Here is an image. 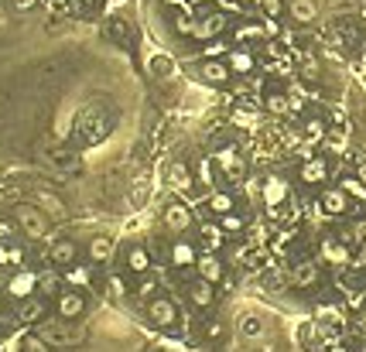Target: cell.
<instances>
[{
    "mask_svg": "<svg viewBox=\"0 0 366 352\" xmlns=\"http://www.w3.org/2000/svg\"><path fill=\"white\" fill-rule=\"evenodd\" d=\"M14 222L21 226V233L28 239H41L48 233V215H45L41 205H18L14 209Z\"/></svg>",
    "mask_w": 366,
    "mask_h": 352,
    "instance_id": "obj_1",
    "label": "cell"
},
{
    "mask_svg": "<svg viewBox=\"0 0 366 352\" xmlns=\"http://www.w3.org/2000/svg\"><path fill=\"white\" fill-rule=\"evenodd\" d=\"M55 308H58V318H62V322H76L79 314L86 312V297H82L79 288H65V291H58Z\"/></svg>",
    "mask_w": 366,
    "mask_h": 352,
    "instance_id": "obj_2",
    "label": "cell"
},
{
    "mask_svg": "<svg viewBox=\"0 0 366 352\" xmlns=\"http://www.w3.org/2000/svg\"><path fill=\"white\" fill-rule=\"evenodd\" d=\"M7 294L14 297V301H28V297H35L38 294V274H31V271H14L11 280H7Z\"/></svg>",
    "mask_w": 366,
    "mask_h": 352,
    "instance_id": "obj_3",
    "label": "cell"
},
{
    "mask_svg": "<svg viewBox=\"0 0 366 352\" xmlns=\"http://www.w3.org/2000/svg\"><path fill=\"white\" fill-rule=\"evenodd\" d=\"M223 28H226V18L219 14V11H209V14H199L192 24V38L199 41H216V35H223Z\"/></svg>",
    "mask_w": 366,
    "mask_h": 352,
    "instance_id": "obj_4",
    "label": "cell"
},
{
    "mask_svg": "<svg viewBox=\"0 0 366 352\" xmlns=\"http://www.w3.org/2000/svg\"><path fill=\"white\" fill-rule=\"evenodd\" d=\"M148 318L155 322L157 329H172L174 322H178V308H174V301H168V297H151L148 301Z\"/></svg>",
    "mask_w": 366,
    "mask_h": 352,
    "instance_id": "obj_5",
    "label": "cell"
},
{
    "mask_svg": "<svg viewBox=\"0 0 366 352\" xmlns=\"http://www.w3.org/2000/svg\"><path fill=\"white\" fill-rule=\"evenodd\" d=\"M195 72H199V79H202L206 86H226V82H230V76H233V69L223 59H206L199 69H195Z\"/></svg>",
    "mask_w": 366,
    "mask_h": 352,
    "instance_id": "obj_6",
    "label": "cell"
},
{
    "mask_svg": "<svg viewBox=\"0 0 366 352\" xmlns=\"http://www.w3.org/2000/svg\"><path fill=\"white\" fill-rule=\"evenodd\" d=\"M216 164H219V168H223L233 181H243V178H247V164H243V157L236 154L233 147H223V151L216 154Z\"/></svg>",
    "mask_w": 366,
    "mask_h": 352,
    "instance_id": "obj_7",
    "label": "cell"
},
{
    "mask_svg": "<svg viewBox=\"0 0 366 352\" xmlns=\"http://www.w3.org/2000/svg\"><path fill=\"white\" fill-rule=\"evenodd\" d=\"M189 297H192L195 308H212L216 305V284H209V280H202V277H195V280H189Z\"/></svg>",
    "mask_w": 366,
    "mask_h": 352,
    "instance_id": "obj_8",
    "label": "cell"
},
{
    "mask_svg": "<svg viewBox=\"0 0 366 352\" xmlns=\"http://www.w3.org/2000/svg\"><path fill=\"white\" fill-rule=\"evenodd\" d=\"M165 226H168L172 233H189V226H192V212H189V205L172 202V205L165 209Z\"/></svg>",
    "mask_w": 366,
    "mask_h": 352,
    "instance_id": "obj_9",
    "label": "cell"
},
{
    "mask_svg": "<svg viewBox=\"0 0 366 352\" xmlns=\"http://www.w3.org/2000/svg\"><path fill=\"white\" fill-rule=\"evenodd\" d=\"M260 195H264V202H267V209L284 205V202H288V181L277 178V175H270L267 181H264V188H260Z\"/></svg>",
    "mask_w": 366,
    "mask_h": 352,
    "instance_id": "obj_10",
    "label": "cell"
},
{
    "mask_svg": "<svg viewBox=\"0 0 366 352\" xmlns=\"http://www.w3.org/2000/svg\"><path fill=\"white\" fill-rule=\"evenodd\" d=\"M195 271H199V277H202V280L219 284V280H223V260H219L216 254H202L199 260H195Z\"/></svg>",
    "mask_w": 366,
    "mask_h": 352,
    "instance_id": "obj_11",
    "label": "cell"
},
{
    "mask_svg": "<svg viewBox=\"0 0 366 352\" xmlns=\"http://www.w3.org/2000/svg\"><path fill=\"white\" fill-rule=\"evenodd\" d=\"M226 65L233 69V76H250L257 59H253V52H247V48H230L226 52Z\"/></svg>",
    "mask_w": 366,
    "mask_h": 352,
    "instance_id": "obj_12",
    "label": "cell"
},
{
    "mask_svg": "<svg viewBox=\"0 0 366 352\" xmlns=\"http://www.w3.org/2000/svg\"><path fill=\"white\" fill-rule=\"evenodd\" d=\"M318 202H322V209H326L328 215H343V212H349V195L343 192V188H339V185H336V188H326Z\"/></svg>",
    "mask_w": 366,
    "mask_h": 352,
    "instance_id": "obj_13",
    "label": "cell"
},
{
    "mask_svg": "<svg viewBox=\"0 0 366 352\" xmlns=\"http://www.w3.org/2000/svg\"><path fill=\"white\" fill-rule=\"evenodd\" d=\"M288 18L294 24H311L318 18V4L315 0H288Z\"/></svg>",
    "mask_w": 366,
    "mask_h": 352,
    "instance_id": "obj_14",
    "label": "cell"
},
{
    "mask_svg": "<svg viewBox=\"0 0 366 352\" xmlns=\"http://www.w3.org/2000/svg\"><path fill=\"white\" fill-rule=\"evenodd\" d=\"M48 256H52V263H55V267H72V263H76V256H79V246L72 243V239H55Z\"/></svg>",
    "mask_w": 366,
    "mask_h": 352,
    "instance_id": "obj_15",
    "label": "cell"
},
{
    "mask_svg": "<svg viewBox=\"0 0 366 352\" xmlns=\"http://www.w3.org/2000/svg\"><path fill=\"white\" fill-rule=\"evenodd\" d=\"M291 284H294V288H315V284H318V263L301 260V263L291 271Z\"/></svg>",
    "mask_w": 366,
    "mask_h": 352,
    "instance_id": "obj_16",
    "label": "cell"
},
{
    "mask_svg": "<svg viewBox=\"0 0 366 352\" xmlns=\"http://www.w3.org/2000/svg\"><path fill=\"white\" fill-rule=\"evenodd\" d=\"M326 178H328L326 157H311V161L301 164V181H305V185H318V181H326Z\"/></svg>",
    "mask_w": 366,
    "mask_h": 352,
    "instance_id": "obj_17",
    "label": "cell"
},
{
    "mask_svg": "<svg viewBox=\"0 0 366 352\" xmlns=\"http://www.w3.org/2000/svg\"><path fill=\"white\" fill-rule=\"evenodd\" d=\"M168 181H172L178 192H189L192 188V168L185 161H174L172 168H168Z\"/></svg>",
    "mask_w": 366,
    "mask_h": 352,
    "instance_id": "obj_18",
    "label": "cell"
},
{
    "mask_svg": "<svg viewBox=\"0 0 366 352\" xmlns=\"http://www.w3.org/2000/svg\"><path fill=\"white\" fill-rule=\"evenodd\" d=\"M195 260H199V254H195V246L189 243V239H178L172 246V263L174 267H195Z\"/></svg>",
    "mask_w": 366,
    "mask_h": 352,
    "instance_id": "obj_19",
    "label": "cell"
},
{
    "mask_svg": "<svg viewBox=\"0 0 366 352\" xmlns=\"http://www.w3.org/2000/svg\"><path fill=\"white\" fill-rule=\"evenodd\" d=\"M113 256V239L110 236H93L89 239V260L93 263H106Z\"/></svg>",
    "mask_w": 366,
    "mask_h": 352,
    "instance_id": "obj_20",
    "label": "cell"
},
{
    "mask_svg": "<svg viewBox=\"0 0 366 352\" xmlns=\"http://www.w3.org/2000/svg\"><path fill=\"white\" fill-rule=\"evenodd\" d=\"M223 239H226V229H223V226H212V222L202 226V243H206L209 254H216V250L223 246Z\"/></svg>",
    "mask_w": 366,
    "mask_h": 352,
    "instance_id": "obj_21",
    "label": "cell"
},
{
    "mask_svg": "<svg viewBox=\"0 0 366 352\" xmlns=\"http://www.w3.org/2000/svg\"><path fill=\"white\" fill-rule=\"evenodd\" d=\"M127 267L134 271V274H148V267H151V256L144 246H131V254H127Z\"/></svg>",
    "mask_w": 366,
    "mask_h": 352,
    "instance_id": "obj_22",
    "label": "cell"
},
{
    "mask_svg": "<svg viewBox=\"0 0 366 352\" xmlns=\"http://www.w3.org/2000/svg\"><path fill=\"white\" fill-rule=\"evenodd\" d=\"M21 322H38L41 314H45V301H41L38 294L35 297H28V301H21Z\"/></svg>",
    "mask_w": 366,
    "mask_h": 352,
    "instance_id": "obj_23",
    "label": "cell"
},
{
    "mask_svg": "<svg viewBox=\"0 0 366 352\" xmlns=\"http://www.w3.org/2000/svg\"><path fill=\"white\" fill-rule=\"evenodd\" d=\"M209 209L216 215H226V212H236V202H233L230 192H212V195H209Z\"/></svg>",
    "mask_w": 366,
    "mask_h": 352,
    "instance_id": "obj_24",
    "label": "cell"
},
{
    "mask_svg": "<svg viewBox=\"0 0 366 352\" xmlns=\"http://www.w3.org/2000/svg\"><path fill=\"white\" fill-rule=\"evenodd\" d=\"M62 291V277H58V271H45V274H38V294H55Z\"/></svg>",
    "mask_w": 366,
    "mask_h": 352,
    "instance_id": "obj_25",
    "label": "cell"
},
{
    "mask_svg": "<svg viewBox=\"0 0 366 352\" xmlns=\"http://www.w3.org/2000/svg\"><path fill=\"white\" fill-rule=\"evenodd\" d=\"M264 103H267V110L274 113V117H284V113H291V99L284 96V93H267V96H264Z\"/></svg>",
    "mask_w": 366,
    "mask_h": 352,
    "instance_id": "obj_26",
    "label": "cell"
},
{
    "mask_svg": "<svg viewBox=\"0 0 366 352\" xmlns=\"http://www.w3.org/2000/svg\"><path fill=\"white\" fill-rule=\"evenodd\" d=\"M106 31H110V38H116L120 45H127V41L134 38V35H131V28H127V21H123V18H110V21H106Z\"/></svg>",
    "mask_w": 366,
    "mask_h": 352,
    "instance_id": "obj_27",
    "label": "cell"
},
{
    "mask_svg": "<svg viewBox=\"0 0 366 352\" xmlns=\"http://www.w3.org/2000/svg\"><path fill=\"white\" fill-rule=\"evenodd\" d=\"M240 332L257 339V335H264V322H260L257 314H240Z\"/></svg>",
    "mask_w": 366,
    "mask_h": 352,
    "instance_id": "obj_28",
    "label": "cell"
},
{
    "mask_svg": "<svg viewBox=\"0 0 366 352\" xmlns=\"http://www.w3.org/2000/svg\"><path fill=\"white\" fill-rule=\"evenodd\" d=\"M89 267H76V263H72V267H69V271H65V280H69V284H72V288H86V284H89Z\"/></svg>",
    "mask_w": 366,
    "mask_h": 352,
    "instance_id": "obj_29",
    "label": "cell"
},
{
    "mask_svg": "<svg viewBox=\"0 0 366 352\" xmlns=\"http://www.w3.org/2000/svg\"><path fill=\"white\" fill-rule=\"evenodd\" d=\"M151 76L155 79H168L172 76V59H165V55H151Z\"/></svg>",
    "mask_w": 366,
    "mask_h": 352,
    "instance_id": "obj_30",
    "label": "cell"
},
{
    "mask_svg": "<svg viewBox=\"0 0 366 352\" xmlns=\"http://www.w3.org/2000/svg\"><path fill=\"white\" fill-rule=\"evenodd\" d=\"M257 7L264 11V18H281V14L288 11V4H284V0H257Z\"/></svg>",
    "mask_w": 366,
    "mask_h": 352,
    "instance_id": "obj_31",
    "label": "cell"
},
{
    "mask_svg": "<svg viewBox=\"0 0 366 352\" xmlns=\"http://www.w3.org/2000/svg\"><path fill=\"white\" fill-rule=\"evenodd\" d=\"M339 188H343V192H346V195H356V198H366V188H363V181H360V178H343V181H339Z\"/></svg>",
    "mask_w": 366,
    "mask_h": 352,
    "instance_id": "obj_32",
    "label": "cell"
},
{
    "mask_svg": "<svg viewBox=\"0 0 366 352\" xmlns=\"http://www.w3.org/2000/svg\"><path fill=\"white\" fill-rule=\"evenodd\" d=\"M219 226H223L226 233H240V229H243V219L236 212H226V215H219Z\"/></svg>",
    "mask_w": 366,
    "mask_h": 352,
    "instance_id": "obj_33",
    "label": "cell"
},
{
    "mask_svg": "<svg viewBox=\"0 0 366 352\" xmlns=\"http://www.w3.org/2000/svg\"><path fill=\"white\" fill-rule=\"evenodd\" d=\"M38 202H41V209H48L52 215H62V212H65V205H62V202H58L55 195H48V192H45V195L38 198Z\"/></svg>",
    "mask_w": 366,
    "mask_h": 352,
    "instance_id": "obj_34",
    "label": "cell"
},
{
    "mask_svg": "<svg viewBox=\"0 0 366 352\" xmlns=\"http://www.w3.org/2000/svg\"><path fill=\"white\" fill-rule=\"evenodd\" d=\"M349 239H353L356 246H366V219L353 222V229H349Z\"/></svg>",
    "mask_w": 366,
    "mask_h": 352,
    "instance_id": "obj_35",
    "label": "cell"
},
{
    "mask_svg": "<svg viewBox=\"0 0 366 352\" xmlns=\"http://www.w3.org/2000/svg\"><path fill=\"white\" fill-rule=\"evenodd\" d=\"M305 137H309V140L326 137V123H322V120H309V127H305Z\"/></svg>",
    "mask_w": 366,
    "mask_h": 352,
    "instance_id": "obj_36",
    "label": "cell"
},
{
    "mask_svg": "<svg viewBox=\"0 0 366 352\" xmlns=\"http://www.w3.org/2000/svg\"><path fill=\"white\" fill-rule=\"evenodd\" d=\"M353 7H356V0H332L328 14H353Z\"/></svg>",
    "mask_w": 366,
    "mask_h": 352,
    "instance_id": "obj_37",
    "label": "cell"
},
{
    "mask_svg": "<svg viewBox=\"0 0 366 352\" xmlns=\"http://www.w3.org/2000/svg\"><path fill=\"white\" fill-rule=\"evenodd\" d=\"M18 229H21L18 222H7V219H0V243H11Z\"/></svg>",
    "mask_w": 366,
    "mask_h": 352,
    "instance_id": "obj_38",
    "label": "cell"
},
{
    "mask_svg": "<svg viewBox=\"0 0 366 352\" xmlns=\"http://www.w3.org/2000/svg\"><path fill=\"white\" fill-rule=\"evenodd\" d=\"M192 24H195L192 14H178V21H174V31H178V35H192Z\"/></svg>",
    "mask_w": 366,
    "mask_h": 352,
    "instance_id": "obj_39",
    "label": "cell"
},
{
    "mask_svg": "<svg viewBox=\"0 0 366 352\" xmlns=\"http://www.w3.org/2000/svg\"><path fill=\"white\" fill-rule=\"evenodd\" d=\"M230 52V45H223V41H209V48H206V59H223Z\"/></svg>",
    "mask_w": 366,
    "mask_h": 352,
    "instance_id": "obj_40",
    "label": "cell"
},
{
    "mask_svg": "<svg viewBox=\"0 0 366 352\" xmlns=\"http://www.w3.org/2000/svg\"><path fill=\"white\" fill-rule=\"evenodd\" d=\"M137 294H140L144 301H151V297H157V284H155V280H144V284L137 288Z\"/></svg>",
    "mask_w": 366,
    "mask_h": 352,
    "instance_id": "obj_41",
    "label": "cell"
},
{
    "mask_svg": "<svg viewBox=\"0 0 366 352\" xmlns=\"http://www.w3.org/2000/svg\"><path fill=\"white\" fill-rule=\"evenodd\" d=\"M260 35H264V28H250V24H243V28L236 31V38H240V41H243V38H260Z\"/></svg>",
    "mask_w": 366,
    "mask_h": 352,
    "instance_id": "obj_42",
    "label": "cell"
},
{
    "mask_svg": "<svg viewBox=\"0 0 366 352\" xmlns=\"http://www.w3.org/2000/svg\"><path fill=\"white\" fill-rule=\"evenodd\" d=\"M322 254H326L328 260H346V250H339V246H332V243H326V246H322Z\"/></svg>",
    "mask_w": 366,
    "mask_h": 352,
    "instance_id": "obj_43",
    "label": "cell"
},
{
    "mask_svg": "<svg viewBox=\"0 0 366 352\" xmlns=\"http://www.w3.org/2000/svg\"><path fill=\"white\" fill-rule=\"evenodd\" d=\"M305 79H318V62L305 55Z\"/></svg>",
    "mask_w": 366,
    "mask_h": 352,
    "instance_id": "obj_44",
    "label": "cell"
},
{
    "mask_svg": "<svg viewBox=\"0 0 366 352\" xmlns=\"http://www.w3.org/2000/svg\"><path fill=\"white\" fill-rule=\"evenodd\" d=\"M24 349H28V352H52L45 342H41V339H28V342H24Z\"/></svg>",
    "mask_w": 366,
    "mask_h": 352,
    "instance_id": "obj_45",
    "label": "cell"
},
{
    "mask_svg": "<svg viewBox=\"0 0 366 352\" xmlns=\"http://www.w3.org/2000/svg\"><path fill=\"white\" fill-rule=\"evenodd\" d=\"M199 175H202V181H206V185H212V168H209V157L202 161V168H199Z\"/></svg>",
    "mask_w": 366,
    "mask_h": 352,
    "instance_id": "obj_46",
    "label": "cell"
},
{
    "mask_svg": "<svg viewBox=\"0 0 366 352\" xmlns=\"http://www.w3.org/2000/svg\"><path fill=\"white\" fill-rule=\"evenodd\" d=\"M277 31H281V28H277V18H267V24H264V35H270V38H274Z\"/></svg>",
    "mask_w": 366,
    "mask_h": 352,
    "instance_id": "obj_47",
    "label": "cell"
},
{
    "mask_svg": "<svg viewBox=\"0 0 366 352\" xmlns=\"http://www.w3.org/2000/svg\"><path fill=\"white\" fill-rule=\"evenodd\" d=\"M7 263H11V246L0 243V267H7Z\"/></svg>",
    "mask_w": 366,
    "mask_h": 352,
    "instance_id": "obj_48",
    "label": "cell"
},
{
    "mask_svg": "<svg viewBox=\"0 0 366 352\" xmlns=\"http://www.w3.org/2000/svg\"><path fill=\"white\" fill-rule=\"evenodd\" d=\"M35 4H38V0H14V7H18V11H31Z\"/></svg>",
    "mask_w": 366,
    "mask_h": 352,
    "instance_id": "obj_49",
    "label": "cell"
},
{
    "mask_svg": "<svg viewBox=\"0 0 366 352\" xmlns=\"http://www.w3.org/2000/svg\"><path fill=\"white\" fill-rule=\"evenodd\" d=\"M110 284H113V294H116V297H123V280H120V277H113Z\"/></svg>",
    "mask_w": 366,
    "mask_h": 352,
    "instance_id": "obj_50",
    "label": "cell"
},
{
    "mask_svg": "<svg viewBox=\"0 0 366 352\" xmlns=\"http://www.w3.org/2000/svg\"><path fill=\"white\" fill-rule=\"evenodd\" d=\"M360 267H366V246H363V254H360Z\"/></svg>",
    "mask_w": 366,
    "mask_h": 352,
    "instance_id": "obj_51",
    "label": "cell"
},
{
    "mask_svg": "<svg viewBox=\"0 0 366 352\" xmlns=\"http://www.w3.org/2000/svg\"><path fill=\"white\" fill-rule=\"evenodd\" d=\"M233 4H253V0H233Z\"/></svg>",
    "mask_w": 366,
    "mask_h": 352,
    "instance_id": "obj_52",
    "label": "cell"
},
{
    "mask_svg": "<svg viewBox=\"0 0 366 352\" xmlns=\"http://www.w3.org/2000/svg\"><path fill=\"white\" fill-rule=\"evenodd\" d=\"M363 181H366V168H363Z\"/></svg>",
    "mask_w": 366,
    "mask_h": 352,
    "instance_id": "obj_53",
    "label": "cell"
},
{
    "mask_svg": "<svg viewBox=\"0 0 366 352\" xmlns=\"http://www.w3.org/2000/svg\"><path fill=\"white\" fill-rule=\"evenodd\" d=\"M0 297H4V294H0Z\"/></svg>",
    "mask_w": 366,
    "mask_h": 352,
    "instance_id": "obj_54",
    "label": "cell"
}]
</instances>
